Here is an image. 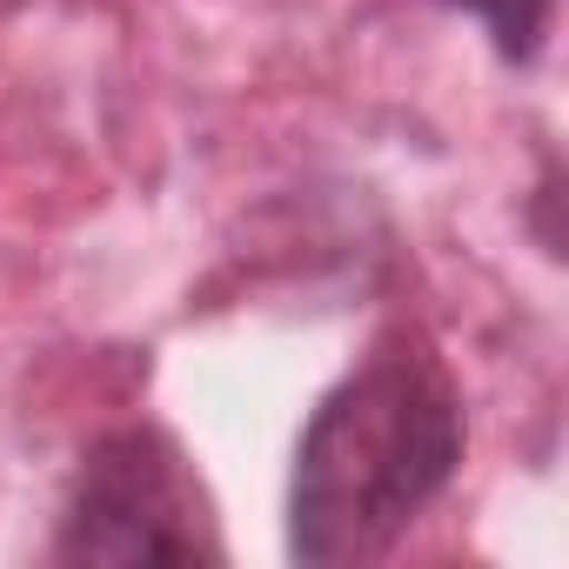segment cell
Returning <instances> with one entry per match:
<instances>
[{"label":"cell","mask_w":569,"mask_h":569,"mask_svg":"<svg viewBox=\"0 0 569 569\" xmlns=\"http://www.w3.org/2000/svg\"><path fill=\"white\" fill-rule=\"evenodd\" d=\"M449 8H456V14H469V21L489 34L496 61L529 68V61L542 54V41H549V14H556V0H449Z\"/></svg>","instance_id":"obj_3"},{"label":"cell","mask_w":569,"mask_h":569,"mask_svg":"<svg viewBox=\"0 0 569 569\" xmlns=\"http://www.w3.org/2000/svg\"><path fill=\"white\" fill-rule=\"evenodd\" d=\"M556 201H562V174H556V161H549V168H542V181H536V208H529V221H536V234H542V248H549V254H562Z\"/></svg>","instance_id":"obj_4"},{"label":"cell","mask_w":569,"mask_h":569,"mask_svg":"<svg viewBox=\"0 0 569 569\" xmlns=\"http://www.w3.org/2000/svg\"><path fill=\"white\" fill-rule=\"evenodd\" d=\"M469 449L462 389L409 322L382 329L309 409L289 462V556L302 569L382 562L456 482Z\"/></svg>","instance_id":"obj_1"},{"label":"cell","mask_w":569,"mask_h":569,"mask_svg":"<svg viewBox=\"0 0 569 569\" xmlns=\"http://www.w3.org/2000/svg\"><path fill=\"white\" fill-rule=\"evenodd\" d=\"M48 562L61 569H188V562H221L208 496L174 449V436L148 422L101 429L54 516Z\"/></svg>","instance_id":"obj_2"}]
</instances>
